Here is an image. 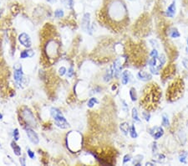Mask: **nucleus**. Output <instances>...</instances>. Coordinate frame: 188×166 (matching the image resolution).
<instances>
[{"instance_id": "nucleus-1", "label": "nucleus", "mask_w": 188, "mask_h": 166, "mask_svg": "<svg viewBox=\"0 0 188 166\" xmlns=\"http://www.w3.org/2000/svg\"><path fill=\"white\" fill-rule=\"evenodd\" d=\"M161 97L160 87L156 83L149 84L145 88L143 96L140 98V106L146 110H154L157 108Z\"/></svg>"}, {"instance_id": "nucleus-2", "label": "nucleus", "mask_w": 188, "mask_h": 166, "mask_svg": "<svg viewBox=\"0 0 188 166\" xmlns=\"http://www.w3.org/2000/svg\"><path fill=\"white\" fill-rule=\"evenodd\" d=\"M184 92V82L181 78H176L170 84L166 91V99L169 101H175L182 96Z\"/></svg>"}, {"instance_id": "nucleus-3", "label": "nucleus", "mask_w": 188, "mask_h": 166, "mask_svg": "<svg viewBox=\"0 0 188 166\" xmlns=\"http://www.w3.org/2000/svg\"><path fill=\"white\" fill-rule=\"evenodd\" d=\"M126 14V8L125 4L121 1H114L110 4L108 8V14L110 18L118 20L123 19Z\"/></svg>"}, {"instance_id": "nucleus-4", "label": "nucleus", "mask_w": 188, "mask_h": 166, "mask_svg": "<svg viewBox=\"0 0 188 166\" xmlns=\"http://www.w3.org/2000/svg\"><path fill=\"white\" fill-rule=\"evenodd\" d=\"M50 115L54 121V124L61 129H66L70 127V124L66 118L61 113V111L57 108H51Z\"/></svg>"}, {"instance_id": "nucleus-5", "label": "nucleus", "mask_w": 188, "mask_h": 166, "mask_svg": "<svg viewBox=\"0 0 188 166\" xmlns=\"http://www.w3.org/2000/svg\"><path fill=\"white\" fill-rule=\"evenodd\" d=\"M14 79L17 85L21 87V85L24 84V81H26L24 77V72H23V68L22 66H15L14 67Z\"/></svg>"}, {"instance_id": "nucleus-6", "label": "nucleus", "mask_w": 188, "mask_h": 166, "mask_svg": "<svg viewBox=\"0 0 188 166\" xmlns=\"http://www.w3.org/2000/svg\"><path fill=\"white\" fill-rule=\"evenodd\" d=\"M22 117H24V120L26 122L29 126L33 127L36 126V120L33 116V113L29 108H26L22 112Z\"/></svg>"}, {"instance_id": "nucleus-7", "label": "nucleus", "mask_w": 188, "mask_h": 166, "mask_svg": "<svg viewBox=\"0 0 188 166\" xmlns=\"http://www.w3.org/2000/svg\"><path fill=\"white\" fill-rule=\"evenodd\" d=\"M18 40L19 41V43L22 45L24 47L29 49L32 46V40L31 38L29 36L27 33H21L20 35H19Z\"/></svg>"}, {"instance_id": "nucleus-8", "label": "nucleus", "mask_w": 188, "mask_h": 166, "mask_svg": "<svg viewBox=\"0 0 188 166\" xmlns=\"http://www.w3.org/2000/svg\"><path fill=\"white\" fill-rule=\"evenodd\" d=\"M48 44L49 45H47L46 47L47 55H48L50 58H54L56 56L57 52H58V45L56 42L54 40L49 41Z\"/></svg>"}, {"instance_id": "nucleus-9", "label": "nucleus", "mask_w": 188, "mask_h": 166, "mask_svg": "<svg viewBox=\"0 0 188 166\" xmlns=\"http://www.w3.org/2000/svg\"><path fill=\"white\" fill-rule=\"evenodd\" d=\"M81 28L85 32H89L90 30V14L89 13H85L83 15L82 20H81Z\"/></svg>"}, {"instance_id": "nucleus-10", "label": "nucleus", "mask_w": 188, "mask_h": 166, "mask_svg": "<svg viewBox=\"0 0 188 166\" xmlns=\"http://www.w3.org/2000/svg\"><path fill=\"white\" fill-rule=\"evenodd\" d=\"M112 68H113L114 76L116 78H118L119 75H121V69H122V62H121V58H117L115 60L112 66Z\"/></svg>"}, {"instance_id": "nucleus-11", "label": "nucleus", "mask_w": 188, "mask_h": 166, "mask_svg": "<svg viewBox=\"0 0 188 166\" xmlns=\"http://www.w3.org/2000/svg\"><path fill=\"white\" fill-rule=\"evenodd\" d=\"M26 134L28 136L29 141H30L32 143L38 144V143H39V138H38L37 133H35L32 128H29V127L26 128Z\"/></svg>"}, {"instance_id": "nucleus-12", "label": "nucleus", "mask_w": 188, "mask_h": 166, "mask_svg": "<svg viewBox=\"0 0 188 166\" xmlns=\"http://www.w3.org/2000/svg\"><path fill=\"white\" fill-rule=\"evenodd\" d=\"M176 1H172V3L170 4L168 6L167 9L166 11V16L170 17V18H172V17L175 15L176 14Z\"/></svg>"}, {"instance_id": "nucleus-13", "label": "nucleus", "mask_w": 188, "mask_h": 166, "mask_svg": "<svg viewBox=\"0 0 188 166\" xmlns=\"http://www.w3.org/2000/svg\"><path fill=\"white\" fill-rule=\"evenodd\" d=\"M176 71V68L174 67V66L170 65V66H167L166 68H164L163 71H162V77L163 78H167L169 76H170L173 72Z\"/></svg>"}, {"instance_id": "nucleus-14", "label": "nucleus", "mask_w": 188, "mask_h": 166, "mask_svg": "<svg viewBox=\"0 0 188 166\" xmlns=\"http://www.w3.org/2000/svg\"><path fill=\"white\" fill-rule=\"evenodd\" d=\"M130 73L128 71H124L121 73V83L123 85H126L130 82Z\"/></svg>"}, {"instance_id": "nucleus-15", "label": "nucleus", "mask_w": 188, "mask_h": 166, "mask_svg": "<svg viewBox=\"0 0 188 166\" xmlns=\"http://www.w3.org/2000/svg\"><path fill=\"white\" fill-rule=\"evenodd\" d=\"M137 77L140 81H143V82H147V81L151 79V75L148 74L147 72H145V71H139L138 74H137Z\"/></svg>"}, {"instance_id": "nucleus-16", "label": "nucleus", "mask_w": 188, "mask_h": 166, "mask_svg": "<svg viewBox=\"0 0 188 166\" xmlns=\"http://www.w3.org/2000/svg\"><path fill=\"white\" fill-rule=\"evenodd\" d=\"M35 55V51L32 50H25L21 51L20 53V58L21 59H27V58H32Z\"/></svg>"}, {"instance_id": "nucleus-17", "label": "nucleus", "mask_w": 188, "mask_h": 166, "mask_svg": "<svg viewBox=\"0 0 188 166\" xmlns=\"http://www.w3.org/2000/svg\"><path fill=\"white\" fill-rule=\"evenodd\" d=\"M11 148H13V151H14V154L16 156H20L21 155V148H20L19 145L17 144L15 140L14 141L11 142Z\"/></svg>"}, {"instance_id": "nucleus-18", "label": "nucleus", "mask_w": 188, "mask_h": 166, "mask_svg": "<svg viewBox=\"0 0 188 166\" xmlns=\"http://www.w3.org/2000/svg\"><path fill=\"white\" fill-rule=\"evenodd\" d=\"M119 129L121 130L122 133L125 134V135H127L128 133L130 132V126H129V123L126 122H124L122 123H121V125H119Z\"/></svg>"}, {"instance_id": "nucleus-19", "label": "nucleus", "mask_w": 188, "mask_h": 166, "mask_svg": "<svg viewBox=\"0 0 188 166\" xmlns=\"http://www.w3.org/2000/svg\"><path fill=\"white\" fill-rule=\"evenodd\" d=\"M113 76H114L113 68H112V66H111L109 70H107V71H106V73H105V76H104V81H105V82H110V81L112 79Z\"/></svg>"}, {"instance_id": "nucleus-20", "label": "nucleus", "mask_w": 188, "mask_h": 166, "mask_svg": "<svg viewBox=\"0 0 188 166\" xmlns=\"http://www.w3.org/2000/svg\"><path fill=\"white\" fill-rule=\"evenodd\" d=\"M163 134H164L163 128L161 127H157L156 131L153 133V136H154V138H155V139H159Z\"/></svg>"}, {"instance_id": "nucleus-21", "label": "nucleus", "mask_w": 188, "mask_h": 166, "mask_svg": "<svg viewBox=\"0 0 188 166\" xmlns=\"http://www.w3.org/2000/svg\"><path fill=\"white\" fill-rule=\"evenodd\" d=\"M98 100L96 97H91V98H89V101H88V103H87V107L89 108H92L94 106H95V104H98Z\"/></svg>"}, {"instance_id": "nucleus-22", "label": "nucleus", "mask_w": 188, "mask_h": 166, "mask_svg": "<svg viewBox=\"0 0 188 166\" xmlns=\"http://www.w3.org/2000/svg\"><path fill=\"white\" fill-rule=\"evenodd\" d=\"M130 97L132 101H135L137 100V94H136V91L134 87H131L130 89Z\"/></svg>"}, {"instance_id": "nucleus-23", "label": "nucleus", "mask_w": 188, "mask_h": 166, "mask_svg": "<svg viewBox=\"0 0 188 166\" xmlns=\"http://www.w3.org/2000/svg\"><path fill=\"white\" fill-rule=\"evenodd\" d=\"M130 136L132 138H136L138 137V134L136 133V129H135V127L134 125H132L130 127Z\"/></svg>"}, {"instance_id": "nucleus-24", "label": "nucleus", "mask_w": 188, "mask_h": 166, "mask_svg": "<svg viewBox=\"0 0 188 166\" xmlns=\"http://www.w3.org/2000/svg\"><path fill=\"white\" fill-rule=\"evenodd\" d=\"M131 116H132V118H133V120H135V122H140V118H139V116H138V112H137V109L135 108H132V112H131Z\"/></svg>"}, {"instance_id": "nucleus-25", "label": "nucleus", "mask_w": 188, "mask_h": 166, "mask_svg": "<svg viewBox=\"0 0 188 166\" xmlns=\"http://www.w3.org/2000/svg\"><path fill=\"white\" fill-rule=\"evenodd\" d=\"M65 15V13H64V10L61 9V8H58L54 11V17L55 18H62Z\"/></svg>"}, {"instance_id": "nucleus-26", "label": "nucleus", "mask_w": 188, "mask_h": 166, "mask_svg": "<svg viewBox=\"0 0 188 166\" xmlns=\"http://www.w3.org/2000/svg\"><path fill=\"white\" fill-rule=\"evenodd\" d=\"M64 3H65V6L69 9H71L74 7V0H65Z\"/></svg>"}, {"instance_id": "nucleus-27", "label": "nucleus", "mask_w": 188, "mask_h": 166, "mask_svg": "<svg viewBox=\"0 0 188 166\" xmlns=\"http://www.w3.org/2000/svg\"><path fill=\"white\" fill-rule=\"evenodd\" d=\"M170 36L172 38H178L180 37V33L177 31L176 29H172L170 33Z\"/></svg>"}, {"instance_id": "nucleus-28", "label": "nucleus", "mask_w": 188, "mask_h": 166, "mask_svg": "<svg viewBox=\"0 0 188 166\" xmlns=\"http://www.w3.org/2000/svg\"><path fill=\"white\" fill-rule=\"evenodd\" d=\"M13 137H14L16 142L19 140V131L18 128H15L14 131H13Z\"/></svg>"}, {"instance_id": "nucleus-29", "label": "nucleus", "mask_w": 188, "mask_h": 166, "mask_svg": "<svg viewBox=\"0 0 188 166\" xmlns=\"http://www.w3.org/2000/svg\"><path fill=\"white\" fill-rule=\"evenodd\" d=\"M162 124H163V126H165V127L169 126V119L166 114H164L163 116H162Z\"/></svg>"}, {"instance_id": "nucleus-30", "label": "nucleus", "mask_w": 188, "mask_h": 166, "mask_svg": "<svg viewBox=\"0 0 188 166\" xmlns=\"http://www.w3.org/2000/svg\"><path fill=\"white\" fill-rule=\"evenodd\" d=\"M59 75L60 76H64L66 73H67V70H66V68L65 66H61L60 68L59 69Z\"/></svg>"}, {"instance_id": "nucleus-31", "label": "nucleus", "mask_w": 188, "mask_h": 166, "mask_svg": "<svg viewBox=\"0 0 188 166\" xmlns=\"http://www.w3.org/2000/svg\"><path fill=\"white\" fill-rule=\"evenodd\" d=\"M27 154H28V156L29 157V159H35V152L32 151L30 148H28V149H27Z\"/></svg>"}, {"instance_id": "nucleus-32", "label": "nucleus", "mask_w": 188, "mask_h": 166, "mask_svg": "<svg viewBox=\"0 0 188 166\" xmlns=\"http://www.w3.org/2000/svg\"><path fill=\"white\" fill-rule=\"evenodd\" d=\"M75 74V71H74V68L70 66L69 69H68V71H67V77H69V78H71L72 76H74Z\"/></svg>"}, {"instance_id": "nucleus-33", "label": "nucleus", "mask_w": 188, "mask_h": 166, "mask_svg": "<svg viewBox=\"0 0 188 166\" xmlns=\"http://www.w3.org/2000/svg\"><path fill=\"white\" fill-rule=\"evenodd\" d=\"M159 61H160V66L161 67V66H163L164 64L166 63V56H165V55H164L163 54L160 55Z\"/></svg>"}, {"instance_id": "nucleus-34", "label": "nucleus", "mask_w": 188, "mask_h": 166, "mask_svg": "<svg viewBox=\"0 0 188 166\" xmlns=\"http://www.w3.org/2000/svg\"><path fill=\"white\" fill-rule=\"evenodd\" d=\"M157 58H151L149 61V66H156Z\"/></svg>"}, {"instance_id": "nucleus-35", "label": "nucleus", "mask_w": 188, "mask_h": 166, "mask_svg": "<svg viewBox=\"0 0 188 166\" xmlns=\"http://www.w3.org/2000/svg\"><path fill=\"white\" fill-rule=\"evenodd\" d=\"M142 116H143V118H145V120L149 122L150 121V118H151V114L149 113L148 112H143L142 113Z\"/></svg>"}, {"instance_id": "nucleus-36", "label": "nucleus", "mask_w": 188, "mask_h": 166, "mask_svg": "<svg viewBox=\"0 0 188 166\" xmlns=\"http://www.w3.org/2000/svg\"><path fill=\"white\" fill-rule=\"evenodd\" d=\"M131 160V157L130 154H126L123 158V164H126L128 162H130Z\"/></svg>"}, {"instance_id": "nucleus-37", "label": "nucleus", "mask_w": 188, "mask_h": 166, "mask_svg": "<svg viewBox=\"0 0 188 166\" xmlns=\"http://www.w3.org/2000/svg\"><path fill=\"white\" fill-rule=\"evenodd\" d=\"M150 55L151 56V58H158V51L156 50H153L151 52Z\"/></svg>"}, {"instance_id": "nucleus-38", "label": "nucleus", "mask_w": 188, "mask_h": 166, "mask_svg": "<svg viewBox=\"0 0 188 166\" xmlns=\"http://www.w3.org/2000/svg\"><path fill=\"white\" fill-rule=\"evenodd\" d=\"M186 154H183L180 156V162L183 163V164H186Z\"/></svg>"}, {"instance_id": "nucleus-39", "label": "nucleus", "mask_w": 188, "mask_h": 166, "mask_svg": "<svg viewBox=\"0 0 188 166\" xmlns=\"http://www.w3.org/2000/svg\"><path fill=\"white\" fill-rule=\"evenodd\" d=\"M182 63H183V65H184V66H185V67L186 68V69L188 70V60H186V59H183Z\"/></svg>"}, {"instance_id": "nucleus-40", "label": "nucleus", "mask_w": 188, "mask_h": 166, "mask_svg": "<svg viewBox=\"0 0 188 166\" xmlns=\"http://www.w3.org/2000/svg\"><path fill=\"white\" fill-rule=\"evenodd\" d=\"M19 162L21 164V165H26V164H25V159L24 158H20L19 159Z\"/></svg>"}, {"instance_id": "nucleus-41", "label": "nucleus", "mask_w": 188, "mask_h": 166, "mask_svg": "<svg viewBox=\"0 0 188 166\" xmlns=\"http://www.w3.org/2000/svg\"><path fill=\"white\" fill-rule=\"evenodd\" d=\"M46 1L48 3H54L56 2V0H46Z\"/></svg>"}, {"instance_id": "nucleus-42", "label": "nucleus", "mask_w": 188, "mask_h": 166, "mask_svg": "<svg viewBox=\"0 0 188 166\" xmlns=\"http://www.w3.org/2000/svg\"><path fill=\"white\" fill-rule=\"evenodd\" d=\"M2 119H3V114L0 113V120H2Z\"/></svg>"}, {"instance_id": "nucleus-43", "label": "nucleus", "mask_w": 188, "mask_h": 166, "mask_svg": "<svg viewBox=\"0 0 188 166\" xmlns=\"http://www.w3.org/2000/svg\"><path fill=\"white\" fill-rule=\"evenodd\" d=\"M129 1H134V0H129Z\"/></svg>"}, {"instance_id": "nucleus-44", "label": "nucleus", "mask_w": 188, "mask_h": 166, "mask_svg": "<svg viewBox=\"0 0 188 166\" xmlns=\"http://www.w3.org/2000/svg\"><path fill=\"white\" fill-rule=\"evenodd\" d=\"M187 46H188V40H187Z\"/></svg>"}, {"instance_id": "nucleus-45", "label": "nucleus", "mask_w": 188, "mask_h": 166, "mask_svg": "<svg viewBox=\"0 0 188 166\" xmlns=\"http://www.w3.org/2000/svg\"><path fill=\"white\" fill-rule=\"evenodd\" d=\"M0 146H1V144H0Z\"/></svg>"}]
</instances>
